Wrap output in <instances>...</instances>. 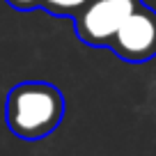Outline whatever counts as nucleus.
Instances as JSON below:
<instances>
[{
    "instance_id": "obj_1",
    "label": "nucleus",
    "mask_w": 156,
    "mask_h": 156,
    "mask_svg": "<svg viewBox=\"0 0 156 156\" xmlns=\"http://www.w3.org/2000/svg\"><path fill=\"white\" fill-rule=\"evenodd\" d=\"M64 97L46 80H25L9 90L5 101V122L21 140H41L58 131L64 119Z\"/></svg>"
},
{
    "instance_id": "obj_3",
    "label": "nucleus",
    "mask_w": 156,
    "mask_h": 156,
    "mask_svg": "<svg viewBox=\"0 0 156 156\" xmlns=\"http://www.w3.org/2000/svg\"><path fill=\"white\" fill-rule=\"evenodd\" d=\"M108 48L124 62L142 64L156 58V9L142 0L122 21Z\"/></svg>"
},
{
    "instance_id": "obj_4",
    "label": "nucleus",
    "mask_w": 156,
    "mask_h": 156,
    "mask_svg": "<svg viewBox=\"0 0 156 156\" xmlns=\"http://www.w3.org/2000/svg\"><path fill=\"white\" fill-rule=\"evenodd\" d=\"M87 5V0H39V9L58 19H73Z\"/></svg>"
},
{
    "instance_id": "obj_2",
    "label": "nucleus",
    "mask_w": 156,
    "mask_h": 156,
    "mask_svg": "<svg viewBox=\"0 0 156 156\" xmlns=\"http://www.w3.org/2000/svg\"><path fill=\"white\" fill-rule=\"evenodd\" d=\"M140 2L142 0H87V5L71 19L78 41L92 48H108L122 21Z\"/></svg>"
},
{
    "instance_id": "obj_5",
    "label": "nucleus",
    "mask_w": 156,
    "mask_h": 156,
    "mask_svg": "<svg viewBox=\"0 0 156 156\" xmlns=\"http://www.w3.org/2000/svg\"><path fill=\"white\" fill-rule=\"evenodd\" d=\"M7 5L16 12H32V9H39V0H5Z\"/></svg>"
}]
</instances>
